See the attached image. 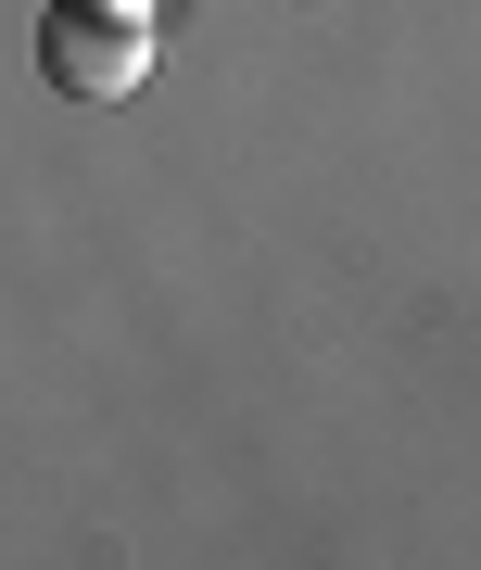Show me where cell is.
Returning <instances> with one entry per match:
<instances>
[{"label": "cell", "mask_w": 481, "mask_h": 570, "mask_svg": "<svg viewBox=\"0 0 481 570\" xmlns=\"http://www.w3.org/2000/svg\"><path fill=\"white\" fill-rule=\"evenodd\" d=\"M39 77L63 102H127V89H153V13H127V0H51Z\"/></svg>", "instance_id": "obj_1"}, {"label": "cell", "mask_w": 481, "mask_h": 570, "mask_svg": "<svg viewBox=\"0 0 481 570\" xmlns=\"http://www.w3.org/2000/svg\"><path fill=\"white\" fill-rule=\"evenodd\" d=\"M127 13H165V0H127Z\"/></svg>", "instance_id": "obj_2"}]
</instances>
